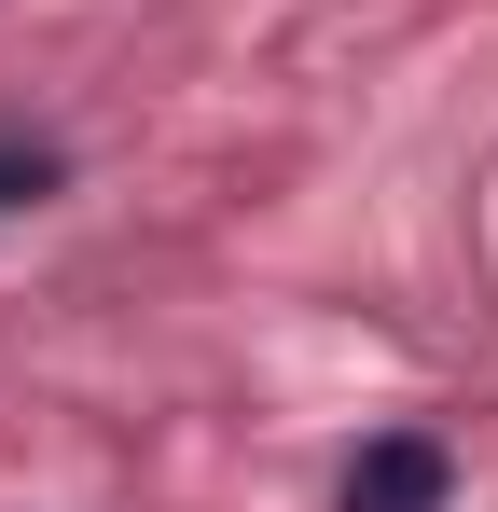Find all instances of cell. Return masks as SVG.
Returning <instances> with one entry per match:
<instances>
[{
    "instance_id": "6da1fadb",
    "label": "cell",
    "mask_w": 498,
    "mask_h": 512,
    "mask_svg": "<svg viewBox=\"0 0 498 512\" xmlns=\"http://www.w3.org/2000/svg\"><path fill=\"white\" fill-rule=\"evenodd\" d=\"M443 485H457V457L429 429H388V443L346 457V512H443Z\"/></svg>"
},
{
    "instance_id": "7a4b0ae2",
    "label": "cell",
    "mask_w": 498,
    "mask_h": 512,
    "mask_svg": "<svg viewBox=\"0 0 498 512\" xmlns=\"http://www.w3.org/2000/svg\"><path fill=\"white\" fill-rule=\"evenodd\" d=\"M56 180H70V153H56V139H0V222H14V208H42Z\"/></svg>"
}]
</instances>
